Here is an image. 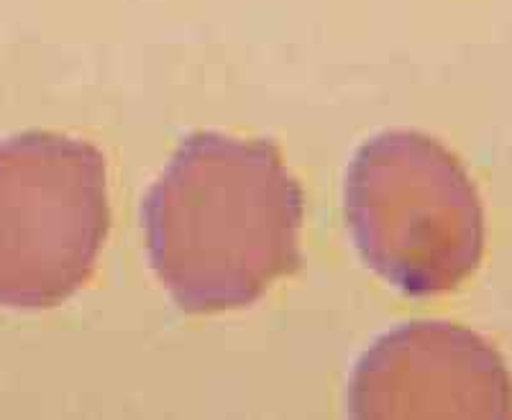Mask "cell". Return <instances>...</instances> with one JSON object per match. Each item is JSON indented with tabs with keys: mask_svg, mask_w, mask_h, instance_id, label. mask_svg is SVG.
I'll return each instance as SVG.
<instances>
[{
	"mask_svg": "<svg viewBox=\"0 0 512 420\" xmlns=\"http://www.w3.org/2000/svg\"><path fill=\"white\" fill-rule=\"evenodd\" d=\"M303 210L272 141L187 136L141 205L154 275L185 313L246 308L300 267Z\"/></svg>",
	"mask_w": 512,
	"mask_h": 420,
	"instance_id": "obj_1",
	"label": "cell"
},
{
	"mask_svg": "<svg viewBox=\"0 0 512 420\" xmlns=\"http://www.w3.org/2000/svg\"><path fill=\"white\" fill-rule=\"evenodd\" d=\"M344 210L361 259L410 298L456 290L484 257L477 185L451 149L420 131H384L359 146Z\"/></svg>",
	"mask_w": 512,
	"mask_h": 420,
	"instance_id": "obj_2",
	"label": "cell"
},
{
	"mask_svg": "<svg viewBox=\"0 0 512 420\" xmlns=\"http://www.w3.org/2000/svg\"><path fill=\"white\" fill-rule=\"evenodd\" d=\"M111 231L105 157L90 141L26 131L0 141V305L47 310L93 275Z\"/></svg>",
	"mask_w": 512,
	"mask_h": 420,
	"instance_id": "obj_3",
	"label": "cell"
},
{
	"mask_svg": "<svg viewBox=\"0 0 512 420\" xmlns=\"http://www.w3.org/2000/svg\"><path fill=\"white\" fill-rule=\"evenodd\" d=\"M351 418H512V374L472 328L413 321L379 336L349 382Z\"/></svg>",
	"mask_w": 512,
	"mask_h": 420,
	"instance_id": "obj_4",
	"label": "cell"
}]
</instances>
